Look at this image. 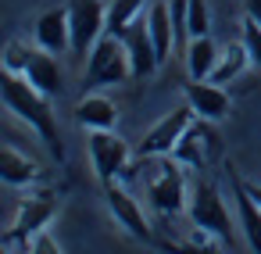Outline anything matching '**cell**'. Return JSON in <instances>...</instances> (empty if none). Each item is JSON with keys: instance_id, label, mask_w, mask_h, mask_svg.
Returning a JSON list of instances; mask_svg holds the SVG:
<instances>
[{"instance_id": "obj_1", "label": "cell", "mask_w": 261, "mask_h": 254, "mask_svg": "<svg viewBox=\"0 0 261 254\" xmlns=\"http://www.w3.org/2000/svg\"><path fill=\"white\" fill-rule=\"evenodd\" d=\"M4 108L15 115V118H22L40 140H43V147L54 154V158H65V143H61V129H58V118H54V111H50V97L47 93H40L25 75H18V72H4Z\"/></svg>"}, {"instance_id": "obj_2", "label": "cell", "mask_w": 261, "mask_h": 254, "mask_svg": "<svg viewBox=\"0 0 261 254\" xmlns=\"http://www.w3.org/2000/svg\"><path fill=\"white\" fill-rule=\"evenodd\" d=\"M147 200L161 211V215H179L190 204V183H186V165L175 161L172 154H161L158 165L147 168Z\"/></svg>"}, {"instance_id": "obj_3", "label": "cell", "mask_w": 261, "mask_h": 254, "mask_svg": "<svg viewBox=\"0 0 261 254\" xmlns=\"http://www.w3.org/2000/svg\"><path fill=\"white\" fill-rule=\"evenodd\" d=\"M58 215V200L54 193H29L18 200V215L11 222V229L0 236V247L4 250H15V254H29V240L33 233L47 229Z\"/></svg>"}, {"instance_id": "obj_4", "label": "cell", "mask_w": 261, "mask_h": 254, "mask_svg": "<svg viewBox=\"0 0 261 254\" xmlns=\"http://www.w3.org/2000/svg\"><path fill=\"white\" fill-rule=\"evenodd\" d=\"M125 79H133V58H129L125 36L104 33L86 58V83L90 86H118Z\"/></svg>"}, {"instance_id": "obj_5", "label": "cell", "mask_w": 261, "mask_h": 254, "mask_svg": "<svg viewBox=\"0 0 261 254\" xmlns=\"http://www.w3.org/2000/svg\"><path fill=\"white\" fill-rule=\"evenodd\" d=\"M86 150H90V161H93V172L97 179L108 186L115 183L118 175H125L129 168V143L115 133V129H86Z\"/></svg>"}, {"instance_id": "obj_6", "label": "cell", "mask_w": 261, "mask_h": 254, "mask_svg": "<svg viewBox=\"0 0 261 254\" xmlns=\"http://www.w3.org/2000/svg\"><path fill=\"white\" fill-rule=\"evenodd\" d=\"M186 215H190V222H193V225H204V229L218 233L222 240H229V236H232L229 208H225V200H222L218 186H215V183H207V179H197V183L190 186Z\"/></svg>"}, {"instance_id": "obj_7", "label": "cell", "mask_w": 261, "mask_h": 254, "mask_svg": "<svg viewBox=\"0 0 261 254\" xmlns=\"http://www.w3.org/2000/svg\"><path fill=\"white\" fill-rule=\"evenodd\" d=\"M193 122H197V111H193L190 104H182V108L168 111L165 118H158V122L143 133V140H140V147H136V158L143 161V158L172 154V150H175V143L186 136V129H190Z\"/></svg>"}, {"instance_id": "obj_8", "label": "cell", "mask_w": 261, "mask_h": 254, "mask_svg": "<svg viewBox=\"0 0 261 254\" xmlns=\"http://www.w3.org/2000/svg\"><path fill=\"white\" fill-rule=\"evenodd\" d=\"M68 18H72V54L90 58L97 40L108 33V8L100 0H72Z\"/></svg>"}, {"instance_id": "obj_9", "label": "cell", "mask_w": 261, "mask_h": 254, "mask_svg": "<svg viewBox=\"0 0 261 254\" xmlns=\"http://www.w3.org/2000/svg\"><path fill=\"white\" fill-rule=\"evenodd\" d=\"M182 97L197 111V118H204V122H222L232 111V100H229L225 86H218L211 79H190L182 86Z\"/></svg>"}, {"instance_id": "obj_10", "label": "cell", "mask_w": 261, "mask_h": 254, "mask_svg": "<svg viewBox=\"0 0 261 254\" xmlns=\"http://www.w3.org/2000/svg\"><path fill=\"white\" fill-rule=\"evenodd\" d=\"M104 197H108V208H111L115 222H118L129 236H136V240H143V243L154 236V233H150V222H147V215H143V208H140V200H136L125 186L108 183V186H104Z\"/></svg>"}, {"instance_id": "obj_11", "label": "cell", "mask_w": 261, "mask_h": 254, "mask_svg": "<svg viewBox=\"0 0 261 254\" xmlns=\"http://www.w3.org/2000/svg\"><path fill=\"white\" fill-rule=\"evenodd\" d=\"M18 75H25L47 97H58L61 86H65V72H61L58 58L50 50H43V47H25V61H22V72Z\"/></svg>"}, {"instance_id": "obj_12", "label": "cell", "mask_w": 261, "mask_h": 254, "mask_svg": "<svg viewBox=\"0 0 261 254\" xmlns=\"http://www.w3.org/2000/svg\"><path fill=\"white\" fill-rule=\"evenodd\" d=\"M36 47L50 50V54H65L72 50V18L68 8H50L36 18Z\"/></svg>"}, {"instance_id": "obj_13", "label": "cell", "mask_w": 261, "mask_h": 254, "mask_svg": "<svg viewBox=\"0 0 261 254\" xmlns=\"http://www.w3.org/2000/svg\"><path fill=\"white\" fill-rule=\"evenodd\" d=\"M125 47H129V58H133V75L136 79H147V75H154L158 68H161V61H158V50H154V40H150V33H147V15L143 18H136L125 33Z\"/></svg>"}, {"instance_id": "obj_14", "label": "cell", "mask_w": 261, "mask_h": 254, "mask_svg": "<svg viewBox=\"0 0 261 254\" xmlns=\"http://www.w3.org/2000/svg\"><path fill=\"white\" fill-rule=\"evenodd\" d=\"M147 33L154 40V50H158V61L165 65L175 50V22H172V8L165 4V0H154V4L147 8Z\"/></svg>"}, {"instance_id": "obj_15", "label": "cell", "mask_w": 261, "mask_h": 254, "mask_svg": "<svg viewBox=\"0 0 261 254\" xmlns=\"http://www.w3.org/2000/svg\"><path fill=\"white\" fill-rule=\"evenodd\" d=\"M75 122L83 129H115L118 125V108L104 93H90L75 104Z\"/></svg>"}, {"instance_id": "obj_16", "label": "cell", "mask_w": 261, "mask_h": 254, "mask_svg": "<svg viewBox=\"0 0 261 254\" xmlns=\"http://www.w3.org/2000/svg\"><path fill=\"white\" fill-rule=\"evenodd\" d=\"M0 179L8 186H29L40 179V165L29 154H22L15 143H4V150H0Z\"/></svg>"}, {"instance_id": "obj_17", "label": "cell", "mask_w": 261, "mask_h": 254, "mask_svg": "<svg viewBox=\"0 0 261 254\" xmlns=\"http://www.w3.org/2000/svg\"><path fill=\"white\" fill-rule=\"evenodd\" d=\"M215 143V133L204 125V118L200 122H193L190 129H186V136L175 143V150H172V158L175 161H182V165H190V168H200L204 165V158H207V147Z\"/></svg>"}, {"instance_id": "obj_18", "label": "cell", "mask_w": 261, "mask_h": 254, "mask_svg": "<svg viewBox=\"0 0 261 254\" xmlns=\"http://www.w3.org/2000/svg\"><path fill=\"white\" fill-rule=\"evenodd\" d=\"M218 54H222V47L211 36H190V43H186V72H190V79H211V72L218 65Z\"/></svg>"}, {"instance_id": "obj_19", "label": "cell", "mask_w": 261, "mask_h": 254, "mask_svg": "<svg viewBox=\"0 0 261 254\" xmlns=\"http://www.w3.org/2000/svg\"><path fill=\"white\" fill-rule=\"evenodd\" d=\"M236 208H240V229L250 250H261V204L250 197L247 183H236Z\"/></svg>"}, {"instance_id": "obj_20", "label": "cell", "mask_w": 261, "mask_h": 254, "mask_svg": "<svg viewBox=\"0 0 261 254\" xmlns=\"http://www.w3.org/2000/svg\"><path fill=\"white\" fill-rule=\"evenodd\" d=\"M247 65H250V54H247L243 40H240V43H225L222 54H218V65H215V72H211V83L225 86V83H232Z\"/></svg>"}, {"instance_id": "obj_21", "label": "cell", "mask_w": 261, "mask_h": 254, "mask_svg": "<svg viewBox=\"0 0 261 254\" xmlns=\"http://www.w3.org/2000/svg\"><path fill=\"white\" fill-rule=\"evenodd\" d=\"M150 8V0H111L108 4V33H125L136 18H143V11Z\"/></svg>"}, {"instance_id": "obj_22", "label": "cell", "mask_w": 261, "mask_h": 254, "mask_svg": "<svg viewBox=\"0 0 261 254\" xmlns=\"http://www.w3.org/2000/svg\"><path fill=\"white\" fill-rule=\"evenodd\" d=\"M240 40H243V47H247V54H250V65L261 72V18L250 11V15H243V22H240Z\"/></svg>"}, {"instance_id": "obj_23", "label": "cell", "mask_w": 261, "mask_h": 254, "mask_svg": "<svg viewBox=\"0 0 261 254\" xmlns=\"http://www.w3.org/2000/svg\"><path fill=\"white\" fill-rule=\"evenodd\" d=\"M207 29H211V11H207V0H190L186 36H207Z\"/></svg>"}, {"instance_id": "obj_24", "label": "cell", "mask_w": 261, "mask_h": 254, "mask_svg": "<svg viewBox=\"0 0 261 254\" xmlns=\"http://www.w3.org/2000/svg\"><path fill=\"white\" fill-rule=\"evenodd\" d=\"M186 243H190V247H200V250H211V247H218V243H222V236H218V233H211V229H204V225H193V229H190V236H186Z\"/></svg>"}, {"instance_id": "obj_25", "label": "cell", "mask_w": 261, "mask_h": 254, "mask_svg": "<svg viewBox=\"0 0 261 254\" xmlns=\"http://www.w3.org/2000/svg\"><path fill=\"white\" fill-rule=\"evenodd\" d=\"M29 254H61V243H58L47 229H40V233H33V240H29Z\"/></svg>"}, {"instance_id": "obj_26", "label": "cell", "mask_w": 261, "mask_h": 254, "mask_svg": "<svg viewBox=\"0 0 261 254\" xmlns=\"http://www.w3.org/2000/svg\"><path fill=\"white\" fill-rule=\"evenodd\" d=\"M172 22H175V36H186V15H190V0H172Z\"/></svg>"}, {"instance_id": "obj_27", "label": "cell", "mask_w": 261, "mask_h": 254, "mask_svg": "<svg viewBox=\"0 0 261 254\" xmlns=\"http://www.w3.org/2000/svg\"><path fill=\"white\" fill-rule=\"evenodd\" d=\"M247 190H250V197L261 204V186H257V183H247Z\"/></svg>"}]
</instances>
